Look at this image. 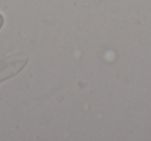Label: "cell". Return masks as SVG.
Returning a JSON list of instances; mask_svg holds the SVG:
<instances>
[{"instance_id": "obj_1", "label": "cell", "mask_w": 151, "mask_h": 141, "mask_svg": "<svg viewBox=\"0 0 151 141\" xmlns=\"http://www.w3.org/2000/svg\"><path fill=\"white\" fill-rule=\"evenodd\" d=\"M3 24H4V18H3V16L0 13V30L3 27Z\"/></svg>"}]
</instances>
